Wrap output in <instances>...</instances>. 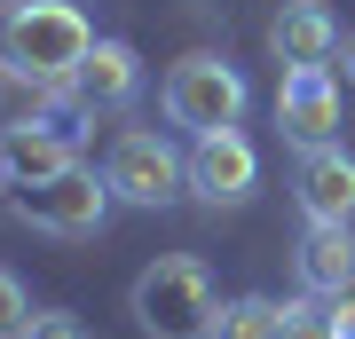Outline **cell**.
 <instances>
[{
	"mask_svg": "<svg viewBox=\"0 0 355 339\" xmlns=\"http://www.w3.org/2000/svg\"><path fill=\"white\" fill-rule=\"evenodd\" d=\"M8 189H16V158H8V134H0V205H8Z\"/></svg>",
	"mask_w": 355,
	"mask_h": 339,
	"instance_id": "obj_18",
	"label": "cell"
},
{
	"mask_svg": "<svg viewBox=\"0 0 355 339\" xmlns=\"http://www.w3.org/2000/svg\"><path fill=\"white\" fill-rule=\"evenodd\" d=\"M277 126H284V142H300V150L340 142V79L331 71H284L277 79Z\"/></svg>",
	"mask_w": 355,
	"mask_h": 339,
	"instance_id": "obj_9",
	"label": "cell"
},
{
	"mask_svg": "<svg viewBox=\"0 0 355 339\" xmlns=\"http://www.w3.org/2000/svg\"><path fill=\"white\" fill-rule=\"evenodd\" d=\"M292 261H300V284L308 292L340 300V292H355V229H308Z\"/></svg>",
	"mask_w": 355,
	"mask_h": 339,
	"instance_id": "obj_12",
	"label": "cell"
},
{
	"mask_svg": "<svg viewBox=\"0 0 355 339\" xmlns=\"http://www.w3.org/2000/svg\"><path fill=\"white\" fill-rule=\"evenodd\" d=\"M331 331L355 339V292H340V300H331Z\"/></svg>",
	"mask_w": 355,
	"mask_h": 339,
	"instance_id": "obj_17",
	"label": "cell"
},
{
	"mask_svg": "<svg viewBox=\"0 0 355 339\" xmlns=\"http://www.w3.org/2000/svg\"><path fill=\"white\" fill-rule=\"evenodd\" d=\"M103 182H111L119 205L158 214V205H174L182 189H190V150H182L166 126H127V134L111 142V158H103Z\"/></svg>",
	"mask_w": 355,
	"mask_h": 339,
	"instance_id": "obj_3",
	"label": "cell"
},
{
	"mask_svg": "<svg viewBox=\"0 0 355 339\" xmlns=\"http://www.w3.org/2000/svg\"><path fill=\"white\" fill-rule=\"evenodd\" d=\"M261 189V150L245 126H221V134H198L190 142V198L229 214V205H245Z\"/></svg>",
	"mask_w": 355,
	"mask_h": 339,
	"instance_id": "obj_6",
	"label": "cell"
},
{
	"mask_svg": "<svg viewBox=\"0 0 355 339\" xmlns=\"http://www.w3.org/2000/svg\"><path fill=\"white\" fill-rule=\"evenodd\" d=\"M340 55H347V87H355V32H347V48H340Z\"/></svg>",
	"mask_w": 355,
	"mask_h": 339,
	"instance_id": "obj_19",
	"label": "cell"
},
{
	"mask_svg": "<svg viewBox=\"0 0 355 339\" xmlns=\"http://www.w3.org/2000/svg\"><path fill=\"white\" fill-rule=\"evenodd\" d=\"M24 339H95L87 324H79V315H64V308H48V315H32V331Z\"/></svg>",
	"mask_w": 355,
	"mask_h": 339,
	"instance_id": "obj_16",
	"label": "cell"
},
{
	"mask_svg": "<svg viewBox=\"0 0 355 339\" xmlns=\"http://www.w3.org/2000/svg\"><path fill=\"white\" fill-rule=\"evenodd\" d=\"M284 339H340V331H331V300H324V292L284 300Z\"/></svg>",
	"mask_w": 355,
	"mask_h": 339,
	"instance_id": "obj_14",
	"label": "cell"
},
{
	"mask_svg": "<svg viewBox=\"0 0 355 339\" xmlns=\"http://www.w3.org/2000/svg\"><path fill=\"white\" fill-rule=\"evenodd\" d=\"M166 126H182V134H221V126L245 119V103H253V87H245V71L229 55H182L174 71H166Z\"/></svg>",
	"mask_w": 355,
	"mask_h": 339,
	"instance_id": "obj_4",
	"label": "cell"
},
{
	"mask_svg": "<svg viewBox=\"0 0 355 339\" xmlns=\"http://www.w3.org/2000/svg\"><path fill=\"white\" fill-rule=\"evenodd\" d=\"M127 308H135V324L150 339H205L214 315H221V292H214V268H205L198 252H158L135 277Z\"/></svg>",
	"mask_w": 355,
	"mask_h": 339,
	"instance_id": "obj_2",
	"label": "cell"
},
{
	"mask_svg": "<svg viewBox=\"0 0 355 339\" xmlns=\"http://www.w3.org/2000/svg\"><path fill=\"white\" fill-rule=\"evenodd\" d=\"M205 339H284V300H268V292H245V300H221L214 331Z\"/></svg>",
	"mask_w": 355,
	"mask_h": 339,
	"instance_id": "obj_13",
	"label": "cell"
},
{
	"mask_svg": "<svg viewBox=\"0 0 355 339\" xmlns=\"http://www.w3.org/2000/svg\"><path fill=\"white\" fill-rule=\"evenodd\" d=\"M0 134H8V158H16V182H24V189L79 174V126L40 119V126H0Z\"/></svg>",
	"mask_w": 355,
	"mask_h": 339,
	"instance_id": "obj_10",
	"label": "cell"
},
{
	"mask_svg": "<svg viewBox=\"0 0 355 339\" xmlns=\"http://www.w3.org/2000/svg\"><path fill=\"white\" fill-rule=\"evenodd\" d=\"M95 55V24L79 0H0V63L48 79V87H79Z\"/></svg>",
	"mask_w": 355,
	"mask_h": 339,
	"instance_id": "obj_1",
	"label": "cell"
},
{
	"mask_svg": "<svg viewBox=\"0 0 355 339\" xmlns=\"http://www.w3.org/2000/svg\"><path fill=\"white\" fill-rule=\"evenodd\" d=\"M347 48L340 16H331V0H284L277 16H268V55L284 63V71H331Z\"/></svg>",
	"mask_w": 355,
	"mask_h": 339,
	"instance_id": "obj_7",
	"label": "cell"
},
{
	"mask_svg": "<svg viewBox=\"0 0 355 339\" xmlns=\"http://www.w3.org/2000/svg\"><path fill=\"white\" fill-rule=\"evenodd\" d=\"M111 182L103 174H64V182H40V189H24V198H8V214L24 221V229H40V237H95L103 221H111Z\"/></svg>",
	"mask_w": 355,
	"mask_h": 339,
	"instance_id": "obj_5",
	"label": "cell"
},
{
	"mask_svg": "<svg viewBox=\"0 0 355 339\" xmlns=\"http://www.w3.org/2000/svg\"><path fill=\"white\" fill-rule=\"evenodd\" d=\"M135 95H142V55L127 40H95L87 71H79V103H87V111H127Z\"/></svg>",
	"mask_w": 355,
	"mask_h": 339,
	"instance_id": "obj_11",
	"label": "cell"
},
{
	"mask_svg": "<svg viewBox=\"0 0 355 339\" xmlns=\"http://www.w3.org/2000/svg\"><path fill=\"white\" fill-rule=\"evenodd\" d=\"M292 198H300L308 229H355V158H347V142L300 150V166H292Z\"/></svg>",
	"mask_w": 355,
	"mask_h": 339,
	"instance_id": "obj_8",
	"label": "cell"
},
{
	"mask_svg": "<svg viewBox=\"0 0 355 339\" xmlns=\"http://www.w3.org/2000/svg\"><path fill=\"white\" fill-rule=\"evenodd\" d=\"M32 331V292L16 268H0V339H24Z\"/></svg>",
	"mask_w": 355,
	"mask_h": 339,
	"instance_id": "obj_15",
	"label": "cell"
}]
</instances>
